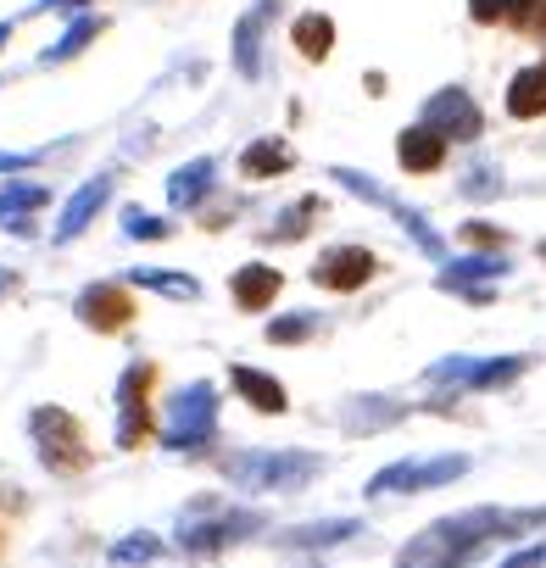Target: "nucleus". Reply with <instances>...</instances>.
I'll list each match as a JSON object with an SVG mask.
<instances>
[{
  "instance_id": "1",
  "label": "nucleus",
  "mask_w": 546,
  "mask_h": 568,
  "mask_svg": "<svg viewBox=\"0 0 546 568\" xmlns=\"http://www.w3.org/2000/svg\"><path fill=\"white\" fill-rule=\"evenodd\" d=\"M34 435H40V457H46L51 474H84V468L95 463V452H90L79 418L62 413V407H40V413H34Z\"/></svg>"
},
{
  "instance_id": "2",
  "label": "nucleus",
  "mask_w": 546,
  "mask_h": 568,
  "mask_svg": "<svg viewBox=\"0 0 546 568\" xmlns=\"http://www.w3.org/2000/svg\"><path fill=\"white\" fill-rule=\"evenodd\" d=\"M151 379H156V368H129V379H123V424H118L123 452H134L151 435Z\"/></svg>"
},
{
  "instance_id": "3",
  "label": "nucleus",
  "mask_w": 546,
  "mask_h": 568,
  "mask_svg": "<svg viewBox=\"0 0 546 568\" xmlns=\"http://www.w3.org/2000/svg\"><path fill=\"white\" fill-rule=\"evenodd\" d=\"M313 278L324 284V291H363V284L374 278V256L363 245H341V251H324Z\"/></svg>"
},
{
  "instance_id": "4",
  "label": "nucleus",
  "mask_w": 546,
  "mask_h": 568,
  "mask_svg": "<svg viewBox=\"0 0 546 568\" xmlns=\"http://www.w3.org/2000/svg\"><path fill=\"white\" fill-rule=\"evenodd\" d=\"M79 318H84L90 329L112 335V329H123V324L134 318V296H129V291H118V284H95V291H84V296H79Z\"/></svg>"
},
{
  "instance_id": "5",
  "label": "nucleus",
  "mask_w": 546,
  "mask_h": 568,
  "mask_svg": "<svg viewBox=\"0 0 546 568\" xmlns=\"http://www.w3.org/2000/svg\"><path fill=\"white\" fill-rule=\"evenodd\" d=\"M396 156H402L407 173H435L446 162V134L441 129H407L402 145H396Z\"/></svg>"
},
{
  "instance_id": "6",
  "label": "nucleus",
  "mask_w": 546,
  "mask_h": 568,
  "mask_svg": "<svg viewBox=\"0 0 546 568\" xmlns=\"http://www.w3.org/2000/svg\"><path fill=\"white\" fill-rule=\"evenodd\" d=\"M507 112L513 118H540L546 112V68H524L507 84Z\"/></svg>"
},
{
  "instance_id": "7",
  "label": "nucleus",
  "mask_w": 546,
  "mask_h": 568,
  "mask_svg": "<svg viewBox=\"0 0 546 568\" xmlns=\"http://www.w3.org/2000/svg\"><path fill=\"white\" fill-rule=\"evenodd\" d=\"M107 195H112V179H90V184L73 195V206L62 212V229H57V234H62V240H73V234H79V229H84V223H90V217L107 206Z\"/></svg>"
},
{
  "instance_id": "8",
  "label": "nucleus",
  "mask_w": 546,
  "mask_h": 568,
  "mask_svg": "<svg viewBox=\"0 0 546 568\" xmlns=\"http://www.w3.org/2000/svg\"><path fill=\"white\" fill-rule=\"evenodd\" d=\"M273 296H280V273H273V267H245V273H234V302H240L245 313L267 307Z\"/></svg>"
},
{
  "instance_id": "9",
  "label": "nucleus",
  "mask_w": 546,
  "mask_h": 568,
  "mask_svg": "<svg viewBox=\"0 0 546 568\" xmlns=\"http://www.w3.org/2000/svg\"><path fill=\"white\" fill-rule=\"evenodd\" d=\"M229 379H234V390H240L256 413H285V390L273 385V379H262V374H251V368H234Z\"/></svg>"
},
{
  "instance_id": "10",
  "label": "nucleus",
  "mask_w": 546,
  "mask_h": 568,
  "mask_svg": "<svg viewBox=\"0 0 546 568\" xmlns=\"http://www.w3.org/2000/svg\"><path fill=\"white\" fill-rule=\"evenodd\" d=\"M330 45H335V23H330V18H318V12H307V18L296 23V51H302L307 62H324V57H330Z\"/></svg>"
},
{
  "instance_id": "11",
  "label": "nucleus",
  "mask_w": 546,
  "mask_h": 568,
  "mask_svg": "<svg viewBox=\"0 0 546 568\" xmlns=\"http://www.w3.org/2000/svg\"><path fill=\"white\" fill-rule=\"evenodd\" d=\"M285 168H291V151H280V145H251V151H245V162H240V173H245V179L285 173Z\"/></svg>"
},
{
  "instance_id": "12",
  "label": "nucleus",
  "mask_w": 546,
  "mask_h": 568,
  "mask_svg": "<svg viewBox=\"0 0 546 568\" xmlns=\"http://www.w3.org/2000/svg\"><path fill=\"white\" fill-rule=\"evenodd\" d=\"M95 34H101V23H95V18L73 23V29H68V34L57 40V51H46V62H68V57H79V51H84V45H90Z\"/></svg>"
},
{
  "instance_id": "13",
  "label": "nucleus",
  "mask_w": 546,
  "mask_h": 568,
  "mask_svg": "<svg viewBox=\"0 0 546 568\" xmlns=\"http://www.w3.org/2000/svg\"><path fill=\"white\" fill-rule=\"evenodd\" d=\"M201 179H212V162H195L190 173H173V201H195L206 190Z\"/></svg>"
},
{
  "instance_id": "14",
  "label": "nucleus",
  "mask_w": 546,
  "mask_h": 568,
  "mask_svg": "<svg viewBox=\"0 0 546 568\" xmlns=\"http://www.w3.org/2000/svg\"><path fill=\"white\" fill-rule=\"evenodd\" d=\"M429 118H435V123H457L463 134H474V129H479V118H474V112H468V106H463L457 95H452V101H441V106H435Z\"/></svg>"
},
{
  "instance_id": "15",
  "label": "nucleus",
  "mask_w": 546,
  "mask_h": 568,
  "mask_svg": "<svg viewBox=\"0 0 546 568\" xmlns=\"http://www.w3.org/2000/svg\"><path fill=\"white\" fill-rule=\"evenodd\" d=\"M240 73H256V18L240 23Z\"/></svg>"
},
{
  "instance_id": "16",
  "label": "nucleus",
  "mask_w": 546,
  "mask_h": 568,
  "mask_svg": "<svg viewBox=\"0 0 546 568\" xmlns=\"http://www.w3.org/2000/svg\"><path fill=\"white\" fill-rule=\"evenodd\" d=\"M507 7H513V0H468V12H474V23H502V18H513Z\"/></svg>"
},
{
  "instance_id": "17",
  "label": "nucleus",
  "mask_w": 546,
  "mask_h": 568,
  "mask_svg": "<svg viewBox=\"0 0 546 568\" xmlns=\"http://www.w3.org/2000/svg\"><path fill=\"white\" fill-rule=\"evenodd\" d=\"M307 335V324H273L267 329V341H302Z\"/></svg>"
},
{
  "instance_id": "18",
  "label": "nucleus",
  "mask_w": 546,
  "mask_h": 568,
  "mask_svg": "<svg viewBox=\"0 0 546 568\" xmlns=\"http://www.w3.org/2000/svg\"><path fill=\"white\" fill-rule=\"evenodd\" d=\"M46 7H90V0H46Z\"/></svg>"
},
{
  "instance_id": "19",
  "label": "nucleus",
  "mask_w": 546,
  "mask_h": 568,
  "mask_svg": "<svg viewBox=\"0 0 546 568\" xmlns=\"http://www.w3.org/2000/svg\"><path fill=\"white\" fill-rule=\"evenodd\" d=\"M29 156H0V168H23Z\"/></svg>"
},
{
  "instance_id": "20",
  "label": "nucleus",
  "mask_w": 546,
  "mask_h": 568,
  "mask_svg": "<svg viewBox=\"0 0 546 568\" xmlns=\"http://www.w3.org/2000/svg\"><path fill=\"white\" fill-rule=\"evenodd\" d=\"M0 557H7V529H0Z\"/></svg>"
},
{
  "instance_id": "21",
  "label": "nucleus",
  "mask_w": 546,
  "mask_h": 568,
  "mask_svg": "<svg viewBox=\"0 0 546 568\" xmlns=\"http://www.w3.org/2000/svg\"><path fill=\"white\" fill-rule=\"evenodd\" d=\"M7 34H12V23H0V40H7Z\"/></svg>"
}]
</instances>
